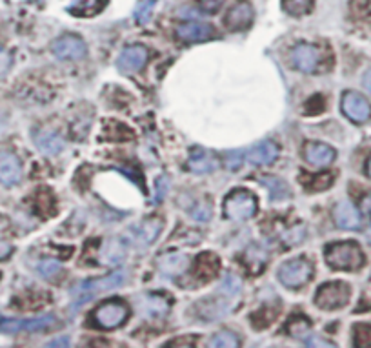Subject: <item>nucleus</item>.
Listing matches in <instances>:
<instances>
[{"instance_id": "12", "label": "nucleus", "mask_w": 371, "mask_h": 348, "mask_svg": "<svg viewBox=\"0 0 371 348\" xmlns=\"http://www.w3.org/2000/svg\"><path fill=\"white\" fill-rule=\"evenodd\" d=\"M148 57L149 53L144 46L135 44V46L124 48L122 53L117 58V68H119L122 73H135V71L144 68V64L148 63Z\"/></svg>"}, {"instance_id": "1", "label": "nucleus", "mask_w": 371, "mask_h": 348, "mask_svg": "<svg viewBox=\"0 0 371 348\" xmlns=\"http://www.w3.org/2000/svg\"><path fill=\"white\" fill-rule=\"evenodd\" d=\"M240 290H242L240 279L237 275H227L222 281V285L219 286V290L215 292L211 297H206L197 302L198 317H203L206 321H213L227 315L235 307Z\"/></svg>"}, {"instance_id": "27", "label": "nucleus", "mask_w": 371, "mask_h": 348, "mask_svg": "<svg viewBox=\"0 0 371 348\" xmlns=\"http://www.w3.org/2000/svg\"><path fill=\"white\" fill-rule=\"evenodd\" d=\"M282 9L288 13L289 17H306L313 11L315 0H281Z\"/></svg>"}, {"instance_id": "14", "label": "nucleus", "mask_w": 371, "mask_h": 348, "mask_svg": "<svg viewBox=\"0 0 371 348\" xmlns=\"http://www.w3.org/2000/svg\"><path fill=\"white\" fill-rule=\"evenodd\" d=\"M333 221L340 230H359L362 224V217L357 206L350 201H340L333 206Z\"/></svg>"}, {"instance_id": "9", "label": "nucleus", "mask_w": 371, "mask_h": 348, "mask_svg": "<svg viewBox=\"0 0 371 348\" xmlns=\"http://www.w3.org/2000/svg\"><path fill=\"white\" fill-rule=\"evenodd\" d=\"M53 53L57 55L62 60H80L87 55V48L84 38H80L79 35L68 33L58 37L51 46Z\"/></svg>"}, {"instance_id": "7", "label": "nucleus", "mask_w": 371, "mask_h": 348, "mask_svg": "<svg viewBox=\"0 0 371 348\" xmlns=\"http://www.w3.org/2000/svg\"><path fill=\"white\" fill-rule=\"evenodd\" d=\"M313 278V265L306 257L289 259L279 268V279L288 288H302Z\"/></svg>"}, {"instance_id": "41", "label": "nucleus", "mask_w": 371, "mask_h": 348, "mask_svg": "<svg viewBox=\"0 0 371 348\" xmlns=\"http://www.w3.org/2000/svg\"><path fill=\"white\" fill-rule=\"evenodd\" d=\"M364 206H366V210H371V197L364 201Z\"/></svg>"}, {"instance_id": "23", "label": "nucleus", "mask_w": 371, "mask_h": 348, "mask_svg": "<svg viewBox=\"0 0 371 348\" xmlns=\"http://www.w3.org/2000/svg\"><path fill=\"white\" fill-rule=\"evenodd\" d=\"M35 144L45 155H57L64 149V141L57 132H38L35 133Z\"/></svg>"}, {"instance_id": "39", "label": "nucleus", "mask_w": 371, "mask_h": 348, "mask_svg": "<svg viewBox=\"0 0 371 348\" xmlns=\"http://www.w3.org/2000/svg\"><path fill=\"white\" fill-rule=\"evenodd\" d=\"M362 84H364V88H366V90H367V93H370V95H371V70H367L366 73H364Z\"/></svg>"}, {"instance_id": "25", "label": "nucleus", "mask_w": 371, "mask_h": 348, "mask_svg": "<svg viewBox=\"0 0 371 348\" xmlns=\"http://www.w3.org/2000/svg\"><path fill=\"white\" fill-rule=\"evenodd\" d=\"M333 175L324 172V174H302L301 175V184L308 191H324L333 184Z\"/></svg>"}, {"instance_id": "34", "label": "nucleus", "mask_w": 371, "mask_h": 348, "mask_svg": "<svg viewBox=\"0 0 371 348\" xmlns=\"http://www.w3.org/2000/svg\"><path fill=\"white\" fill-rule=\"evenodd\" d=\"M149 15H151V2L146 0V2H141V4L136 6L135 9V19L139 24H146L149 21Z\"/></svg>"}, {"instance_id": "32", "label": "nucleus", "mask_w": 371, "mask_h": 348, "mask_svg": "<svg viewBox=\"0 0 371 348\" xmlns=\"http://www.w3.org/2000/svg\"><path fill=\"white\" fill-rule=\"evenodd\" d=\"M60 263L55 261V259H42L41 263H38L37 270L41 272V275H44V278H53L55 274H58L60 272Z\"/></svg>"}, {"instance_id": "6", "label": "nucleus", "mask_w": 371, "mask_h": 348, "mask_svg": "<svg viewBox=\"0 0 371 348\" xmlns=\"http://www.w3.org/2000/svg\"><path fill=\"white\" fill-rule=\"evenodd\" d=\"M129 317V308L124 301L119 299H112V301L102 302L95 312L91 314V320L95 321V325L102 330H113L126 323Z\"/></svg>"}, {"instance_id": "35", "label": "nucleus", "mask_w": 371, "mask_h": 348, "mask_svg": "<svg viewBox=\"0 0 371 348\" xmlns=\"http://www.w3.org/2000/svg\"><path fill=\"white\" fill-rule=\"evenodd\" d=\"M224 2H226V0H200L198 6H200V9L206 13H217L220 8H222Z\"/></svg>"}, {"instance_id": "8", "label": "nucleus", "mask_w": 371, "mask_h": 348, "mask_svg": "<svg viewBox=\"0 0 371 348\" xmlns=\"http://www.w3.org/2000/svg\"><path fill=\"white\" fill-rule=\"evenodd\" d=\"M340 106H343V113L351 122L362 125V122H367L371 119L370 100L360 93L346 92L343 95V100H340Z\"/></svg>"}, {"instance_id": "15", "label": "nucleus", "mask_w": 371, "mask_h": 348, "mask_svg": "<svg viewBox=\"0 0 371 348\" xmlns=\"http://www.w3.org/2000/svg\"><path fill=\"white\" fill-rule=\"evenodd\" d=\"M335 157H337V152L330 144L318 141H308L304 144V159L311 166L324 168V166H330Z\"/></svg>"}, {"instance_id": "11", "label": "nucleus", "mask_w": 371, "mask_h": 348, "mask_svg": "<svg viewBox=\"0 0 371 348\" xmlns=\"http://www.w3.org/2000/svg\"><path fill=\"white\" fill-rule=\"evenodd\" d=\"M291 63L302 73H317L321 68V51L311 44H297L291 50Z\"/></svg>"}, {"instance_id": "42", "label": "nucleus", "mask_w": 371, "mask_h": 348, "mask_svg": "<svg viewBox=\"0 0 371 348\" xmlns=\"http://www.w3.org/2000/svg\"><path fill=\"white\" fill-rule=\"evenodd\" d=\"M367 241L371 243V224H370V228H367Z\"/></svg>"}, {"instance_id": "21", "label": "nucleus", "mask_w": 371, "mask_h": 348, "mask_svg": "<svg viewBox=\"0 0 371 348\" xmlns=\"http://www.w3.org/2000/svg\"><path fill=\"white\" fill-rule=\"evenodd\" d=\"M190 265V257L184 255V253H162L157 257V266L162 274L171 275V278H177L182 272H186Z\"/></svg>"}, {"instance_id": "26", "label": "nucleus", "mask_w": 371, "mask_h": 348, "mask_svg": "<svg viewBox=\"0 0 371 348\" xmlns=\"http://www.w3.org/2000/svg\"><path fill=\"white\" fill-rule=\"evenodd\" d=\"M266 259H268L266 252L257 245H252L244 252V265H246V268H249L252 274H260L264 270Z\"/></svg>"}, {"instance_id": "20", "label": "nucleus", "mask_w": 371, "mask_h": 348, "mask_svg": "<svg viewBox=\"0 0 371 348\" xmlns=\"http://www.w3.org/2000/svg\"><path fill=\"white\" fill-rule=\"evenodd\" d=\"M162 221L161 219H146L144 223L131 228L129 232V239L136 245H149L153 241L157 239L158 233L162 232Z\"/></svg>"}, {"instance_id": "13", "label": "nucleus", "mask_w": 371, "mask_h": 348, "mask_svg": "<svg viewBox=\"0 0 371 348\" xmlns=\"http://www.w3.org/2000/svg\"><path fill=\"white\" fill-rule=\"evenodd\" d=\"M22 179V162L8 149L0 152V183L4 186H15Z\"/></svg>"}, {"instance_id": "24", "label": "nucleus", "mask_w": 371, "mask_h": 348, "mask_svg": "<svg viewBox=\"0 0 371 348\" xmlns=\"http://www.w3.org/2000/svg\"><path fill=\"white\" fill-rule=\"evenodd\" d=\"M107 0H75V4L68 8V11L75 17H93L100 13Z\"/></svg>"}, {"instance_id": "29", "label": "nucleus", "mask_w": 371, "mask_h": 348, "mask_svg": "<svg viewBox=\"0 0 371 348\" xmlns=\"http://www.w3.org/2000/svg\"><path fill=\"white\" fill-rule=\"evenodd\" d=\"M210 347L217 348H237L240 347V339L235 332L231 330H219L217 334H213V337L210 339Z\"/></svg>"}, {"instance_id": "18", "label": "nucleus", "mask_w": 371, "mask_h": 348, "mask_svg": "<svg viewBox=\"0 0 371 348\" xmlns=\"http://www.w3.org/2000/svg\"><path fill=\"white\" fill-rule=\"evenodd\" d=\"M219 272H220V259L217 253L204 252L195 259L193 274L195 278L200 279V281H211V279L219 275Z\"/></svg>"}, {"instance_id": "38", "label": "nucleus", "mask_w": 371, "mask_h": 348, "mask_svg": "<svg viewBox=\"0 0 371 348\" xmlns=\"http://www.w3.org/2000/svg\"><path fill=\"white\" fill-rule=\"evenodd\" d=\"M11 252H13L11 245L6 243V241H0V259H6V257H8Z\"/></svg>"}, {"instance_id": "31", "label": "nucleus", "mask_w": 371, "mask_h": 348, "mask_svg": "<svg viewBox=\"0 0 371 348\" xmlns=\"http://www.w3.org/2000/svg\"><path fill=\"white\" fill-rule=\"evenodd\" d=\"M146 312L151 315H164L169 308L168 299L161 297V295H146L144 297Z\"/></svg>"}, {"instance_id": "22", "label": "nucleus", "mask_w": 371, "mask_h": 348, "mask_svg": "<svg viewBox=\"0 0 371 348\" xmlns=\"http://www.w3.org/2000/svg\"><path fill=\"white\" fill-rule=\"evenodd\" d=\"M219 159L206 149H193L188 159V170L193 174H211L219 168Z\"/></svg>"}, {"instance_id": "33", "label": "nucleus", "mask_w": 371, "mask_h": 348, "mask_svg": "<svg viewBox=\"0 0 371 348\" xmlns=\"http://www.w3.org/2000/svg\"><path fill=\"white\" fill-rule=\"evenodd\" d=\"M124 257V246H120V241H109V248H106V259L109 263L120 261Z\"/></svg>"}, {"instance_id": "28", "label": "nucleus", "mask_w": 371, "mask_h": 348, "mask_svg": "<svg viewBox=\"0 0 371 348\" xmlns=\"http://www.w3.org/2000/svg\"><path fill=\"white\" fill-rule=\"evenodd\" d=\"M286 330H288V334L293 339H306L309 330H311V325H309V321L306 320V317H302V315H293L291 320H289L288 327H286Z\"/></svg>"}, {"instance_id": "10", "label": "nucleus", "mask_w": 371, "mask_h": 348, "mask_svg": "<svg viewBox=\"0 0 371 348\" xmlns=\"http://www.w3.org/2000/svg\"><path fill=\"white\" fill-rule=\"evenodd\" d=\"M57 320L53 315H42L35 320H9V317H0V332L6 334H17V332H42L55 327Z\"/></svg>"}, {"instance_id": "4", "label": "nucleus", "mask_w": 371, "mask_h": 348, "mask_svg": "<svg viewBox=\"0 0 371 348\" xmlns=\"http://www.w3.org/2000/svg\"><path fill=\"white\" fill-rule=\"evenodd\" d=\"M259 210V199L249 190H233L224 199V217L235 223L252 219Z\"/></svg>"}, {"instance_id": "3", "label": "nucleus", "mask_w": 371, "mask_h": 348, "mask_svg": "<svg viewBox=\"0 0 371 348\" xmlns=\"http://www.w3.org/2000/svg\"><path fill=\"white\" fill-rule=\"evenodd\" d=\"M124 281H126V272L124 270H117L113 274L104 275L100 279H90V281L77 285L71 290V299H73L75 305H82V302L91 301V299L97 297L102 292L115 290V288L124 285Z\"/></svg>"}, {"instance_id": "37", "label": "nucleus", "mask_w": 371, "mask_h": 348, "mask_svg": "<svg viewBox=\"0 0 371 348\" xmlns=\"http://www.w3.org/2000/svg\"><path fill=\"white\" fill-rule=\"evenodd\" d=\"M306 344H308V347H335V343H331V341H324L318 336L306 337Z\"/></svg>"}, {"instance_id": "30", "label": "nucleus", "mask_w": 371, "mask_h": 348, "mask_svg": "<svg viewBox=\"0 0 371 348\" xmlns=\"http://www.w3.org/2000/svg\"><path fill=\"white\" fill-rule=\"evenodd\" d=\"M353 344L359 348H371V323H357L353 327Z\"/></svg>"}, {"instance_id": "16", "label": "nucleus", "mask_w": 371, "mask_h": 348, "mask_svg": "<svg viewBox=\"0 0 371 348\" xmlns=\"http://www.w3.org/2000/svg\"><path fill=\"white\" fill-rule=\"evenodd\" d=\"M177 37L182 42H204L215 37V28L208 22H184L177 28Z\"/></svg>"}, {"instance_id": "40", "label": "nucleus", "mask_w": 371, "mask_h": 348, "mask_svg": "<svg viewBox=\"0 0 371 348\" xmlns=\"http://www.w3.org/2000/svg\"><path fill=\"white\" fill-rule=\"evenodd\" d=\"M366 174H367V177H371V155L366 162Z\"/></svg>"}, {"instance_id": "2", "label": "nucleus", "mask_w": 371, "mask_h": 348, "mask_svg": "<svg viewBox=\"0 0 371 348\" xmlns=\"http://www.w3.org/2000/svg\"><path fill=\"white\" fill-rule=\"evenodd\" d=\"M324 259L330 268L340 270V272H357L366 263L362 248L355 241H340V243L328 245Z\"/></svg>"}, {"instance_id": "17", "label": "nucleus", "mask_w": 371, "mask_h": 348, "mask_svg": "<svg viewBox=\"0 0 371 348\" xmlns=\"http://www.w3.org/2000/svg\"><path fill=\"white\" fill-rule=\"evenodd\" d=\"M253 22V8L247 2H239L233 8H230V11L226 13V19H224V26H226L230 31H244L252 26Z\"/></svg>"}, {"instance_id": "36", "label": "nucleus", "mask_w": 371, "mask_h": 348, "mask_svg": "<svg viewBox=\"0 0 371 348\" xmlns=\"http://www.w3.org/2000/svg\"><path fill=\"white\" fill-rule=\"evenodd\" d=\"M9 68H11V55L0 46V77H4L9 71Z\"/></svg>"}, {"instance_id": "5", "label": "nucleus", "mask_w": 371, "mask_h": 348, "mask_svg": "<svg viewBox=\"0 0 371 348\" xmlns=\"http://www.w3.org/2000/svg\"><path fill=\"white\" fill-rule=\"evenodd\" d=\"M351 299V286L344 281H331L318 286L315 294V305L321 310H338L346 307Z\"/></svg>"}, {"instance_id": "19", "label": "nucleus", "mask_w": 371, "mask_h": 348, "mask_svg": "<svg viewBox=\"0 0 371 348\" xmlns=\"http://www.w3.org/2000/svg\"><path fill=\"white\" fill-rule=\"evenodd\" d=\"M279 154H281V149H279L276 142L262 141L260 144L253 146V148L246 154V157L252 164L266 166V164H273V162L276 161V157H279Z\"/></svg>"}]
</instances>
